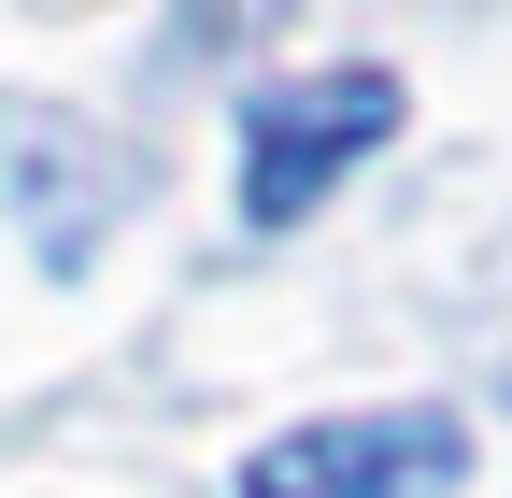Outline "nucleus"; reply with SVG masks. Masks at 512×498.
Segmentation results:
<instances>
[{"instance_id": "nucleus-1", "label": "nucleus", "mask_w": 512, "mask_h": 498, "mask_svg": "<svg viewBox=\"0 0 512 498\" xmlns=\"http://www.w3.org/2000/svg\"><path fill=\"white\" fill-rule=\"evenodd\" d=\"M399 129V72H313L242 114V228H299L328 185Z\"/></svg>"}, {"instance_id": "nucleus-2", "label": "nucleus", "mask_w": 512, "mask_h": 498, "mask_svg": "<svg viewBox=\"0 0 512 498\" xmlns=\"http://www.w3.org/2000/svg\"><path fill=\"white\" fill-rule=\"evenodd\" d=\"M456 470H470V413L399 399V413L285 427V442L242 470V498H456Z\"/></svg>"}, {"instance_id": "nucleus-3", "label": "nucleus", "mask_w": 512, "mask_h": 498, "mask_svg": "<svg viewBox=\"0 0 512 498\" xmlns=\"http://www.w3.org/2000/svg\"><path fill=\"white\" fill-rule=\"evenodd\" d=\"M0 171H15V200H29L43 271H86V257H100V228L143 200V157L72 143V114H0Z\"/></svg>"}]
</instances>
